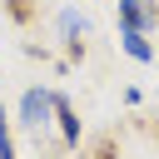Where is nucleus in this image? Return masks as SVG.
<instances>
[{
    "label": "nucleus",
    "mask_w": 159,
    "mask_h": 159,
    "mask_svg": "<svg viewBox=\"0 0 159 159\" xmlns=\"http://www.w3.org/2000/svg\"><path fill=\"white\" fill-rule=\"evenodd\" d=\"M50 119H55V109H50V89H25V94H20V124H30V129L40 134Z\"/></svg>",
    "instance_id": "obj_1"
},
{
    "label": "nucleus",
    "mask_w": 159,
    "mask_h": 159,
    "mask_svg": "<svg viewBox=\"0 0 159 159\" xmlns=\"http://www.w3.org/2000/svg\"><path fill=\"white\" fill-rule=\"evenodd\" d=\"M159 25V0H119V30H149Z\"/></svg>",
    "instance_id": "obj_2"
},
{
    "label": "nucleus",
    "mask_w": 159,
    "mask_h": 159,
    "mask_svg": "<svg viewBox=\"0 0 159 159\" xmlns=\"http://www.w3.org/2000/svg\"><path fill=\"white\" fill-rule=\"evenodd\" d=\"M50 109H55V124H60V139H65V144L75 149V144H80V114H75V104H70L65 94H55V89H50Z\"/></svg>",
    "instance_id": "obj_3"
},
{
    "label": "nucleus",
    "mask_w": 159,
    "mask_h": 159,
    "mask_svg": "<svg viewBox=\"0 0 159 159\" xmlns=\"http://www.w3.org/2000/svg\"><path fill=\"white\" fill-rule=\"evenodd\" d=\"M119 45H124V55H129V60H139V65H149V60H154V45L144 40V30H119Z\"/></svg>",
    "instance_id": "obj_4"
},
{
    "label": "nucleus",
    "mask_w": 159,
    "mask_h": 159,
    "mask_svg": "<svg viewBox=\"0 0 159 159\" xmlns=\"http://www.w3.org/2000/svg\"><path fill=\"white\" fill-rule=\"evenodd\" d=\"M5 10H10V20H20V25H30V0H5Z\"/></svg>",
    "instance_id": "obj_5"
},
{
    "label": "nucleus",
    "mask_w": 159,
    "mask_h": 159,
    "mask_svg": "<svg viewBox=\"0 0 159 159\" xmlns=\"http://www.w3.org/2000/svg\"><path fill=\"white\" fill-rule=\"evenodd\" d=\"M94 159H114V139H99L94 144Z\"/></svg>",
    "instance_id": "obj_6"
},
{
    "label": "nucleus",
    "mask_w": 159,
    "mask_h": 159,
    "mask_svg": "<svg viewBox=\"0 0 159 159\" xmlns=\"http://www.w3.org/2000/svg\"><path fill=\"white\" fill-rule=\"evenodd\" d=\"M0 139H10V119H5V104H0Z\"/></svg>",
    "instance_id": "obj_7"
}]
</instances>
